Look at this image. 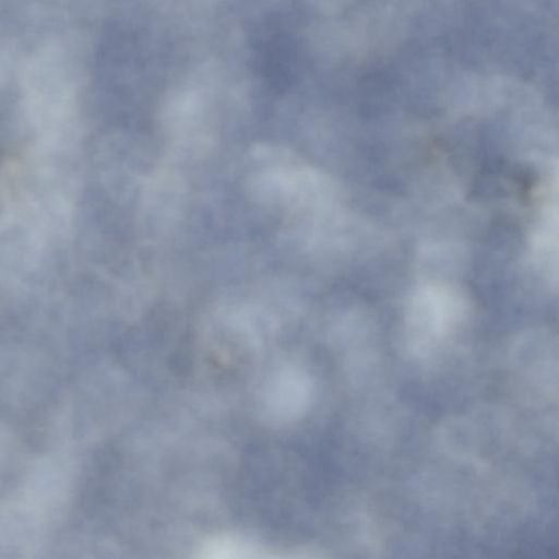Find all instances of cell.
Instances as JSON below:
<instances>
[{"mask_svg":"<svg viewBox=\"0 0 559 559\" xmlns=\"http://www.w3.org/2000/svg\"><path fill=\"white\" fill-rule=\"evenodd\" d=\"M24 107L35 130V144L69 147L74 136L75 94L60 55L41 52L29 63L24 76Z\"/></svg>","mask_w":559,"mask_h":559,"instance_id":"cell-1","label":"cell"}]
</instances>
